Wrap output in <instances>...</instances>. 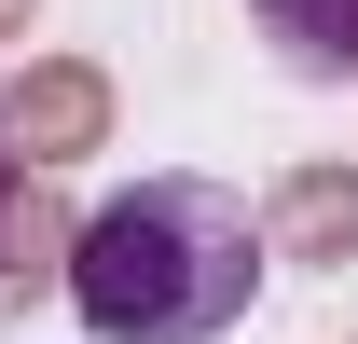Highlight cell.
Returning <instances> with one entry per match:
<instances>
[{"label": "cell", "mask_w": 358, "mask_h": 344, "mask_svg": "<svg viewBox=\"0 0 358 344\" xmlns=\"http://www.w3.org/2000/svg\"><path fill=\"white\" fill-rule=\"evenodd\" d=\"M69 303L96 344H207L262 303V220L221 179H138L83 220Z\"/></svg>", "instance_id": "6da1fadb"}, {"label": "cell", "mask_w": 358, "mask_h": 344, "mask_svg": "<svg viewBox=\"0 0 358 344\" xmlns=\"http://www.w3.org/2000/svg\"><path fill=\"white\" fill-rule=\"evenodd\" d=\"M248 28H262L303 83H358V0H248Z\"/></svg>", "instance_id": "7a4b0ae2"}, {"label": "cell", "mask_w": 358, "mask_h": 344, "mask_svg": "<svg viewBox=\"0 0 358 344\" xmlns=\"http://www.w3.org/2000/svg\"><path fill=\"white\" fill-rule=\"evenodd\" d=\"M0 207H14V179H0Z\"/></svg>", "instance_id": "3957f363"}]
</instances>
